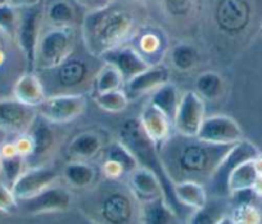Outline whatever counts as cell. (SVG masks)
I'll return each mask as SVG.
<instances>
[{
    "instance_id": "obj_36",
    "label": "cell",
    "mask_w": 262,
    "mask_h": 224,
    "mask_svg": "<svg viewBox=\"0 0 262 224\" xmlns=\"http://www.w3.org/2000/svg\"><path fill=\"white\" fill-rule=\"evenodd\" d=\"M19 19V8L12 6L8 2H0V32L14 39Z\"/></svg>"
},
{
    "instance_id": "obj_18",
    "label": "cell",
    "mask_w": 262,
    "mask_h": 224,
    "mask_svg": "<svg viewBox=\"0 0 262 224\" xmlns=\"http://www.w3.org/2000/svg\"><path fill=\"white\" fill-rule=\"evenodd\" d=\"M13 97L25 105L37 108L45 100L47 93L40 77L35 72L27 71L14 83Z\"/></svg>"
},
{
    "instance_id": "obj_24",
    "label": "cell",
    "mask_w": 262,
    "mask_h": 224,
    "mask_svg": "<svg viewBox=\"0 0 262 224\" xmlns=\"http://www.w3.org/2000/svg\"><path fill=\"white\" fill-rule=\"evenodd\" d=\"M175 195L179 202L190 210L203 208L208 201L206 186L193 180L175 183Z\"/></svg>"
},
{
    "instance_id": "obj_39",
    "label": "cell",
    "mask_w": 262,
    "mask_h": 224,
    "mask_svg": "<svg viewBox=\"0 0 262 224\" xmlns=\"http://www.w3.org/2000/svg\"><path fill=\"white\" fill-rule=\"evenodd\" d=\"M18 210V200L14 196L12 188L0 182V211L6 214H13Z\"/></svg>"
},
{
    "instance_id": "obj_35",
    "label": "cell",
    "mask_w": 262,
    "mask_h": 224,
    "mask_svg": "<svg viewBox=\"0 0 262 224\" xmlns=\"http://www.w3.org/2000/svg\"><path fill=\"white\" fill-rule=\"evenodd\" d=\"M225 215L224 205L215 201H207L203 208L193 210L189 216V224H217L223 216Z\"/></svg>"
},
{
    "instance_id": "obj_10",
    "label": "cell",
    "mask_w": 262,
    "mask_h": 224,
    "mask_svg": "<svg viewBox=\"0 0 262 224\" xmlns=\"http://www.w3.org/2000/svg\"><path fill=\"white\" fill-rule=\"evenodd\" d=\"M71 192L67 188L54 185L32 197L18 201L19 209L30 215L63 213L71 208Z\"/></svg>"
},
{
    "instance_id": "obj_29",
    "label": "cell",
    "mask_w": 262,
    "mask_h": 224,
    "mask_svg": "<svg viewBox=\"0 0 262 224\" xmlns=\"http://www.w3.org/2000/svg\"><path fill=\"white\" fill-rule=\"evenodd\" d=\"M195 89L203 99L213 100L223 94L224 79L216 71H205L196 77Z\"/></svg>"
},
{
    "instance_id": "obj_11",
    "label": "cell",
    "mask_w": 262,
    "mask_h": 224,
    "mask_svg": "<svg viewBox=\"0 0 262 224\" xmlns=\"http://www.w3.org/2000/svg\"><path fill=\"white\" fill-rule=\"evenodd\" d=\"M37 117V110L13 99H0V129L6 133L25 134Z\"/></svg>"
},
{
    "instance_id": "obj_4",
    "label": "cell",
    "mask_w": 262,
    "mask_h": 224,
    "mask_svg": "<svg viewBox=\"0 0 262 224\" xmlns=\"http://www.w3.org/2000/svg\"><path fill=\"white\" fill-rule=\"evenodd\" d=\"M118 142L122 143L131 152L137 160L138 165L145 168L155 173L162 185L163 197L170 208L180 216L181 219H186L190 216L193 210L185 208L183 203L179 202L175 195V183L170 179L163 166L160 151L156 147L155 143L148 138L143 130L138 119H128L121 125L118 133Z\"/></svg>"
},
{
    "instance_id": "obj_12",
    "label": "cell",
    "mask_w": 262,
    "mask_h": 224,
    "mask_svg": "<svg viewBox=\"0 0 262 224\" xmlns=\"http://www.w3.org/2000/svg\"><path fill=\"white\" fill-rule=\"evenodd\" d=\"M196 138L215 145H235L244 139L241 125L226 115L206 117Z\"/></svg>"
},
{
    "instance_id": "obj_31",
    "label": "cell",
    "mask_w": 262,
    "mask_h": 224,
    "mask_svg": "<svg viewBox=\"0 0 262 224\" xmlns=\"http://www.w3.org/2000/svg\"><path fill=\"white\" fill-rule=\"evenodd\" d=\"M123 85H125V80H123L122 75L118 72L117 69L108 64L103 65L94 79V88L97 94L122 89Z\"/></svg>"
},
{
    "instance_id": "obj_8",
    "label": "cell",
    "mask_w": 262,
    "mask_h": 224,
    "mask_svg": "<svg viewBox=\"0 0 262 224\" xmlns=\"http://www.w3.org/2000/svg\"><path fill=\"white\" fill-rule=\"evenodd\" d=\"M86 98L79 94H55L45 98L36 108L37 114L49 124H69L86 111Z\"/></svg>"
},
{
    "instance_id": "obj_7",
    "label": "cell",
    "mask_w": 262,
    "mask_h": 224,
    "mask_svg": "<svg viewBox=\"0 0 262 224\" xmlns=\"http://www.w3.org/2000/svg\"><path fill=\"white\" fill-rule=\"evenodd\" d=\"M258 156H261V152H259L258 148H257L253 143L249 142V140L242 139L241 142L235 143V145L230 148V151L224 156L223 160L220 161L219 166L216 168L215 173H213L212 177H211L210 182H208V186H210L212 195H215L216 197L228 196V180L231 173H233L241 164L249 160H254V158H257Z\"/></svg>"
},
{
    "instance_id": "obj_34",
    "label": "cell",
    "mask_w": 262,
    "mask_h": 224,
    "mask_svg": "<svg viewBox=\"0 0 262 224\" xmlns=\"http://www.w3.org/2000/svg\"><path fill=\"white\" fill-rule=\"evenodd\" d=\"M94 99L100 110L110 112V114H120L127 108L128 103H130V99L123 89L99 93L95 95Z\"/></svg>"
},
{
    "instance_id": "obj_30",
    "label": "cell",
    "mask_w": 262,
    "mask_h": 224,
    "mask_svg": "<svg viewBox=\"0 0 262 224\" xmlns=\"http://www.w3.org/2000/svg\"><path fill=\"white\" fill-rule=\"evenodd\" d=\"M55 70L58 71V82L64 87H72L84 80V77L86 76L88 67L85 62L79 61V59H71L70 57L64 64L60 65Z\"/></svg>"
},
{
    "instance_id": "obj_14",
    "label": "cell",
    "mask_w": 262,
    "mask_h": 224,
    "mask_svg": "<svg viewBox=\"0 0 262 224\" xmlns=\"http://www.w3.org/2000/svg\"><path fill=\"white\" fill-rule=\"evenodd\" d=\"M100 59H103L104 64L117 69L118 72L122 75L125 83L147 70L148 67L153 66L143 57L139 50L133 47H126V45H121V47L110 50L103 54Z\"/></svg>"
},
{
    "instance_id": "obj_19",
    "label": "cell",
    "mask_w": 262,
    "mask_h": 224,
    "mask_svg": "<svg viewBox=\"0 0 262 224\" xmlns=\"http://www.w3.org/2000/svg\"><path fill=\"white\" fill-rule=\"evenodd\" d=\"M183 219L170 208L165 197L140 202L139 224H181Z\"/></svg>"
},
{
    "instance_id": "obj_17",
    "label": "cell",
    "mask_w": 262,
    "mask_h": 224,
    "mask_svg": "<svg viewBox=\"0 0 262 224\" xmlns=\"http://www.w3.org/2000/svg\"><path fill=\"white\" fill-rule=\"evenodd\" d=\"M128 188L139 202H145L163 196L162 185L157 175L150 170L138 166L128 174Z\"/></svg>"
},
{
    "instance_id": "obj_37",
    "label": "cell",
    "mask_w": 262,
    "mask_h": 224,
    "mask_svg": "<svg viewBox=\"0 0 262 224\" xmlns=\"http://www.w3.org/2000/svg\"><path fill=\"white\" fill-rule=\"evenodd\" d=\"M235 224H261L262 215L258 209L252 203H238L231 213Z\"/></svg>"
},
{
    "instance_id": "obj_38",
    "label": "cell",
    "mask_w": 262,
    "mask_h": 224,
    "mask_svg": "<svg viewBox=\"0 0 262 224\" xmlns=\"http://www.w3.org/2000/svg\"><path fill=\"white\" fill-rule=\"evenodd\" d=\"M166 13L173 18H183L193 12L194 0H162Z\"/></svg>"
},
{
    "instance_id": "obj_45",
    "label": "cell",
    "mask_w": 262,
    "mask_h": 224,
    "mask_svg": "<svg viewBox=\"0 0 262 224\" xmlns=\"http://www.w3.org/2000/svg\"><path fill=\"white\" fill-rule=\"evenodd\" d=\"M217 224H235V221L233 220V218H231L230 215H228V214H225V215L223 216V218L219 220Z\"/></svg>"
},
{
    "instance_id": "obj_41",
    "label": "cell",
    "mask_w": 262,
    "mask_h": 224,
    "mask_svg": "<svg viewBox=\"0 0 262 224\" xmlns=\"http://www.w3.org/2000/svg\"><path fill=\"white\" fill-rule=\"evenodd\" d=\"M13 143L14 146H16L17 152L21 156H24L26 160L32 155V152H34V140H32L31 135H30L29 133L19 134L18 138H17Z\"/></svg>"
},
{
    "instance_id": "obj_1",
    "label": "cell",
    "mask_w": 262,
    "mask_h": 224,
    "mask_svg": "<svg viewBox=\"0 0 262 224\" xmlns=\"http://www.w3.org/2000/svg\"><path fill=\"white\" fill-rule=\"evenodd\" d=\"M233 146L215 145L196 137L175 134L158 151L166 173L173 183L193 180L206 186Z\"/></svg>"
},
{
    "instance_id": "obj_25",
    "label": "cell",
    "mask_w": 262,
    "mask_h": 224,
    "mask_svg": "<svg viewBox=\"0 0 262 224\" xmlns=\"http://www.w3.org/2000/svg\"><path fill=\"white\" fill-rule=\"evenodd\" d=\"M180 98L178 87L168 82L152 93L149 103L160 111H162L163 114L172 121L176 111H178L179 103H180Z\"/></svg>"
},
{
    "instance_id": "obj_43",
    "label": "cell",
    "mask_w": 262,
    "mask_h": 224,
    "mask_svg": "<svg viewBox=\"0 0 262 224\" xmlns=\"http://www.w3.org/2000/svg\"><path fill=\"white\" fill-rule=\"evenodd\" d=\"M12 6L17 7V8H24V7L34 6V4L41 3V2H45V0H6Z\"/></svg>"
},
{
    "instance_id": "obj_27",
    "label": "cell",
    "mask_w": 262,
    "mask_h": 224,
    "mask_svg": "<svg viewBox=\"0 0 262 224\" xmlns=\"http://www.w3.org/2000/svg\"><path fill=\"white\" fill-rule=\"evenodd\" d=\"M45 17L52 26L74 27L76 11L69 0H53L45 6Z\"/></svg>"
},
{
    "instance_id": "obj_40",
    "label": "cell",
    "mask_w": 262,
    "mask_h": 224,
    "mask_svg": "<svg viewBox=\"0 0 262 224\" xmlns=\"http://www.w3.org/2000/svg\"><path fill=\"white\" fill-rule=\"evenodd\" d=\"M139 48L140 49L138 50H139L143 54V57L147 59V55L150 57V55H155L156 53L160 52L161 48H162V40H161V36H158L157 34L148 32V34H144L140 37Z\"/></svg>"
},
{
    "instance_id": "obj_20",
    "label": "cell",
    "mask_w": 262,
    "mask_h": 224,
    "mask_svg": "<svg viewBox=\"0 0 262 224\" xmlns=\"http://www.w3.org/2000/svg\"><path fill=\"white\" fill-rule=\"evenodd\" d=\"M216 21L225 31H235L247 21V7L243 0H220L216 7Z\"/></svg>"
},
{
    "instance_id": "obj_5",
    "label": "cell",
    "mask_w": 262,
    "mask_h": 224,
    "mask_svg": "<svg viewBox=\"0 0 262 224\" xmlns=\"http://www.w3.org/2000/svg\"><path fill=\"white\" fill-rule=\"evenodd\" d=\"M74 27L52 26L42 32L37 45L35 71L55 70L71 57L75 49Z\"/></svg>"
},
{
    "instance_id": "obj_28",
    "label": "cell",
    "mask_w": 262,
    "mask_h": 224,
    "mask_svg": "<svg viewBox=\"0 0 262 224\" xmlns=\"http://www.w3.org/2000/svg\"><path fill=\"white\" fill-rule=\"evenodd\" d=\"M170 62L178 71L188 72L198 65L200 54L189 43H178L170 50Z\"/></svg>"
},
{
    "instance_id": "obj_32",
    "label": "cell",
    "mask_w": 262,
    "mask_h": 224,
    "mask_svg": "<svg viewBox=\"0 0 262 224\" xmlns=\"http://www.w3.org/2000/svg\"><path fill=\"white\" fill-rule=\"evenodd\" d=\"M25 161H26V158L24 156L18 155V153L11 156H2V161H0V182L11 188L13 187L19 175L25 172Z\"/></svg>"
},
{
    "instance_id": "obj_13",
    "label": "cell",
    "mask_w": 262,
    "mask_h": 224,
    "mask_svg": "<svg viewBox=\"0 0 262 224\" xmlns=\"http://www.w3.org/2000/svg\"><path fill=\"white\" fill-rule=\"evenodd\" d=\"M58 179L57 170L45 165L30 166L12 187L17 200H26L53 186Z\"/></svg>"
},
{
    "instance_id": "obj_6",
    "label": "cell",
    "mask_w": 262,
    "mask_h": 224,
    "mask_svg": "<svg viewBox=\"0 0 262 224\" xmlns=\"http://www.w3.org/2000/svg\"><path fill=\"white\" fill-rule=\"evenodd\" d=\"M45 17V2L19 8V19L16 42L26 62L27 71L35 72L36 53L41 37L42 21Z\"/></svg>"
},
{
    "instance_id": "obj_15",
    "label": "cell",
    "mask_w": 262,
    "mask_h": 224,
    "mask_svg": "<svg viewBox=\"0 0 262 224\" xmlns=\"http://www.w3.org/2000/svg\"><path fill=\"white\" fill-rule=\"evenodd\" d=\"M170 82V70L165 65H153L125 83V93L130 100L139 99L148 93H153Z\"/></svg>"
},
{
    "instance_id": "obj_51",
    "label": "cell",
    "mask_w": 262,
    "mask_h": 224,
    "mask_svg": "<svg viewBox=\"0 0 262 224\" xmlns=\"http://www.w3.org/2000/svg\"><path fill=\"white\" fill-rule=\"evenodd\" d=\"M261 224H262V223H261Z\"/></svg>"
},
{
    "instance_id": "obj_48",
    "label": "cell",
    "mask_w": 262,
    "mask_h": 224,
    "mask_svg": "<svg viewBox=\"0 0 262 224\" xmlns=\"http://www.w3.org/2000/svg\"><path fill=\"white\" fill-rule=\"evenodd\" d=\"M259 32H261V34H262V25H261V29H259Z\"/></svg>"
},
{
    "instance_id": "obj_42",
    "label": "cell",
    "mask_w": 262,
    "mask_h": 224,
    "mask_svg": "<svg viewBox=\"0 0 262 224\" xmlns=\"http://www.w3.org/2000/svg\"><path fill=\"white\" fill-rule=\"evenodd\" d=\"M79 6L84 7V8L89 9V11H94V9H99L102 7H105L110 4L112 0H75Z\"/></svg>"
},
{
    "instance_id": "obj_26",
    "label": "cell",
    "mask_w": 262,
    "mask_h": 224,
    "mask_svg": "<svg viewBox=\"0 0 262 224\" xmlns=\"http://www.w3.org/2000/svg\"><path fill=\"white\" fill-rule=\"evenodd\" d=\"M256 160V158H254ZM254 160L246 161L234 170L230 174L228 180V190L229 195L241 192V191L252 190L258 178V172L256 169Z\"/></svg>"
},
{
    "instance_id": "obj_16",
    "label": "cell",
    "mask_w": 262,
    "mask_h": 224,
    "mask_svg": "<svg viewBox=\"0 0 262 224\" xmlns=\"http://www.w3.org/2000/svg\"><path fill=\"white\" fill-rule=\"evenodd\" d=\"M138 120L145 134L155 143L158 150L171 137V120L162 111L156 108L150 103H147L143 107L142 114Z\"/></svg>"
},
{
    "instance_id": "obj_44",
    "label": "cell",
    "mask_w": 262,
    "mask_h": 224,
    "mask_svg": "<svg viewBox=\"0 0 262 224\" xmlns=\"http://www.w3.org/2000/svg\"><path fill=\"white\" fill-rule=\"evenodd\" d=\"M252 190H253V192L256 193V196L262 197V175H258V178H257L256 183H254V186Z\"/></svg>"
},
{
    "instance_id": "obj_23",
    "label": "cell",
    "mask_w": 262,
    "mask_h": 224,
    "mask_svg": "<svg viewBox=\"0 0 262 224\" xmlns=\"http://www.w3.org/2000/svg\"><path fill=\"white\" fill-rule=\"evenodd\" d=\"M48 124L49 123L37 114L36 120L27 132L34 140V152L27 160L39 161L52 151L53 145H54V134Z\"/></svg>"
},
{
    "instance_id": "obj_9",
    "label": "cell",
    "mask_w": 262,
    "mask_h": 224,
    "mask_svg": "<svg viewBox=\"0 0 262 224\" xmlns=\"http://www.w3.org/2000/svg\"><path fill=\"white\" fill-rule=\"evenodd\" d=\"M205 119V99L193 90L184 93L172 120L176 134L184 135V137H196Z\"/></svg>"
},
{
    "instance_id": "obj_2",
    "label": "cell",
    "mask_w": 262,
    "mask_h": 224,
    "mask_svg": "<svg viewBox=\"0 0 262 224\" xmlns=\"http://www.w3.org/2000/svg\"><path fill=\"white\" fill-rule=\"evenodd\" d=\"M137 27V19L128 9L111 2L105 7L89 11L81 25L82 42L97 58L125 44Z\"/></svg>"
},
{
    "instance_id": "obj_50",
    "label": "cell",
    "mask_w": 262,
    "mask_h": 224,
    "mask_svg": "<svg viewBox=\"0 0 262 224\" xmlns=\"http://www.w3.org/2000/svg\"><path fill=\"white\" fill-rule=\"evenodd\" d=\"M0 161H2V156H0Z\"/></svg>"
},
{
    "instance_id": "obj_22",
    "label": "cell",
    "mask_w": 262,
    "mask_h": 224,
    "mask_svg": "<svg viewBox=\"0 0 262 224\" xmlns=\"http://www.w3.org/2000/svg\"><path fill=\"white\" fill-rule=\"evenodd\" d=\"M103 148V139L97 132L85 130L79 133L69 145V153L75 160L88 161L94 158Z\"/></svg>"
},
{
    "instance_id": "obj_49",
    "label": "cell",
    "mask_w": 262,
    "mask_h": 224,
    "mask_svg": "<svg viewBox=\"0 0 262 224\" xmlns=\"http://www.w3.org/2000/svg\"><path fill=\"white\" fill-rule=\"evenodd\" d=\"M0 133H6V132H4V130H2V129H0Z\"/></svg>"
},
{
    "instance_id": "obj_3",
    "label": "cell",
    "mask_w": 262,
    "mask_h": 224,
    "mask_svg": "<svg viewBox=\"0 0 262 224\" xmlns=\"http://www.w3.org/2000/svg\"><path fill=\"white\" fill-rule=\"evenodd\" d=\"M94 224H139L140 202L128 186L108 179L89 191L81 205Z\"/></svg>"
},
{
    "instance_id": "obj_33",
    "label": "cell",
    "mask_w": 262,
    "mask_h": 224,
    "mask_svg": "<svg viewBox=\"0 0 262 224\" xmlns=\"http://www.w3.org/2000/svg\"><path fill=\"white\" fill-rule=\"evenodd\" d=\"M105 161L115 164L123 172V174H130L133 170L138 168V162L135 157L131 155L130 151L125 147L121 142H115L111 145L105 153Z\"/></svg>"
},
{
    "instance_id": "obj_46",
    "label": "cell",
    "mask_w": 262,
    "mask_h": 224,
    "mask_svg": "<svg viewBox=\"0 0 262 224\" xmlns=\"http://www.w3.org/2000/svg\"><path fill=\"white\" fill-rule=\"evenodd\" d=\"M254 164H256V169L258 172L259 175H262V155L258 156V157L254 160Z\"/></svg>"
},
{
    "instance_id": "obj_21",
    "label": "cell",
    "mask_w": 262,
    "mask_h": 224,
    "mask_svg": "<svg viewBox=\"0 0 262 224\" xmlns=\"http://www.w3.org/2000/svg\"><path fill=\"white\" fill-rule=\"evenodd\" d=\"M63 178L67 185L77 190H86L97 182V170L88 161L74 160L63 168Z\"/></svg>"
},
{
    "instance_id": "obj_47",
    "label": "cell",
    "mask_w": 262,
    "mask_h": 224,
    "mask_svg": "<svg viewBox=\"0 0 262 224\" xmlns=\"http://www.w3.org/2000/svg\"><path fill=\"white\" fill-rule=\"evenodd\" d=\"M4 61H6V53H4V50L0 47V66L3 65Z\"/></svg>"
}]
</instances>
